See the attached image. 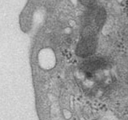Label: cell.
<instances>
[{"label":"cell","mask_w":128,"mask_h":120,"mask_svg":"<svg viewBox=\"0 0 128 120\" xmlns=\"http://www.w3.org/2000/svg\"><path fill=\"white\" fill-rule=\"evenodd\" d=\"M109 1H110V0H109Z\"/></svg>","instance_id":"obj_3"},{"label":"cell","mask_w":128,"mask_h":120,"mask_svg":"<svg viewBox=\"0 0 128 120\" xmlns=\"http://www.w3.org/2000/svg\"><path fill=\"white\" fill-rule=\"evenodd\" d=\"M86 9H94L98 6V0H78Z\"/></svg>","instance_id":"obj_2"},{"label":"cell","mask_w":128,"mask_h":120,"mask_svg":"<svg viewBox=\"0 0 128 120\" xmlns=\"http://www.w3.org/2000/svg\"><path fill=\"white\" fill-rule=\"evenodd\" d=\"M109 64H110V62L105 57H89V59L82 62L81 68L84 72L90 74V73H94L99 69L105 68L108 67Z\"/></svg>","instance_id":"obj_1"}]
</instances>
